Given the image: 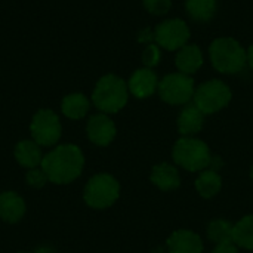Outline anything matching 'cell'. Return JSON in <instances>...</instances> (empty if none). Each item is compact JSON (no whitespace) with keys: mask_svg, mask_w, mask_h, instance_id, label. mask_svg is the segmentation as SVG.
Listing matches in <instances>:
<instances>
[{"mask_svg":"<svg viewBox=\"0 0 253 253\" xmlns=\"http://www.w3.org/2000/svg\"><path fill=\"white\" fill-rule=\"evenodd\" d=\"M18 253H34V252H18Z\"/></svg>","mask_w":253,"mask_h":253,"instance_id":"4dcf8cb0","label":"cell"},{"mask_svg":"<svg viewBox=\"0 0 253 253\" xmlns=\"http://www.w3.org/2000/svg\"><path fill=\"white\" fill-rule=\"evenodd\" d=\"M233 243L237 248L253 251V215H246L233 225Z\"/></svg>","mask_w":253,"mask_h":253,"instance_id":"44dd1931","label":"cell"},{"mask_svg":"<svg viewBox=\"0 0 253 253\" xmlns=\"http://www.w3.org/2000/svg\"><path fill=\"white\" fill-rule=\"evenodd\" d=\"M162 61V47L157 43H148L142 52V64L147 68H154Z\"/></svg>","mask_w":253,"mask_h":253,"instance_id":"603a6c76","label":"cell"},{"mask_svg":"<svg viewBox=\"0 0 253 253\" xmlns=\"http://www.w3.org/2000/svg\"><path fill=\"white\" fill-rule=\"evenodd\" d=\"M86 135L93 145L108 147L117 135V127L108 114L96 113L86 123Z\"/></svg>","mask_w":253,"mask_h":253,"instance_id":"30bf717a","label":"cell"},{"mask_svg":"<svg viewBox=\"0 0 253 253\" xmlns=\"http://www.w3.org/2000/svg\"><path fill=\"white\" fill-rule=\"evenodd\" d=\"M127 82L117 74H105L98 79L92 92L93 107L104 114H116L122 111L129 101Z\"/></svg>","mask_w":253,"mask_h":253,"instance_id":"7a4b0ae2","label":"cell"},{"mask_svg":"<svg viewBox=\"0 0 253 253\" xmlns=\"http://www.w3.org/2000/svg\"><path fill=\"white\" fill-rule=\"evenodd\" d=\"M185 10L196 22H209L218 12V0H185Z\"/></svg>","mask_w":253,"mask_h":253,"instance_id":"ffe728a7","label":"cell"},{"mask_svg":"<svg viewBox=\"0 0 253 253\" xmlns=\"http://www.w3.org/2000/svg\"><path fill=\"white\" fill-rule=\"evenodd\" d=\"M178 132L182 136H194L202 132L205 125V114L193 104H187L178 114Z\"/></svg>","mask_w":253,"mask_h":253,"instance_id":"2e32d148","label":"cell"},{"mask_svg":"<svg viewBox=\"0 0 253 253\" xmlns=\"http://www.w3.org/2000/svg\"><path fill=\"white\" fill-rule=\"evenodd\" d=\"M142 6L151 15L163 16L169 13L172 7V0H142Z\"/></svg>","mask_w":253,"mask_h":253,"instance_id":"cb8c5ba5","label":"cell"},{"mask_svg":"<svg viewBox=\"0 0 253 253\" xmlns=\"http://www.w3.org/2000/svg\"><path fill=\"white\" fill-rule=\"evenodd\" d=\"M27 212L25 200L12 190L0 193V221L6 224H18Z\"/></svg>","mask_w":253,"mask_h":253,"instance_id":"7c38bea8","label":"cell"},{"mask_svg":"<svg viewBox=\"0 0 253 253\" xmlns=\"http://www.w3.org/2000/svg\"><path fill=\"white\" fill-rule=\"evenodd\" d=\"M92 101L82 92H73L62 98L61 113L70 120H82L87 116Z\"/></svg>","mask_w":253,"mask_h":253,"instance_id":"ac0fdd59","label":"cell"},{"mask_svg":"<svg viewBox=\"0 0 253 253\" xmlns=\"http://www.w3.org/2000/svg\"><path fill=\"white\" fill-rule=\"evenodd\" d=\"M150 181L162 191H173L181 185V175L176 166L163 162L153 168Z\"/></svg>","mask_w":253,"mask_h":253,"instance_id":"e0dca14e","label":"cell"},{"mask_svg":"<svg viewBox=\"0 0 253 253\" xmlns=\"http://www.w3.org/2000/svg\"><path fill=\"white\" fill-rule=\"evenodd\" d=\"M159 77L153 68L141 67L132 73L127 80L129 93L138 99H145L153 96L159 89Z\"/></svg>","mask_w":253,"mask_h":253,"instance_id":"8fae6325","label":"cell"},{"mask_svg":"<svg viewBox=\"0 0 253 253\" xmlns=\"http://www.w3.org/2000/svg\"><path fill=\"white\" fill-rule=\"evenodd\" d=\"M42 169L50 184L68 185L82 175L84 169V154L76 144H58L44 154Z\"/></svg>","mask_w":253,"mask_h":253,"instance_id":"6da1fadb","label":"cell"},{"mask_svg":"<svg viewBox=\"0 0 253 253\" xmlns=\"http://www.w3.org/2000/svg\"><path fill=\"white\" fill-rule=\"evenodd\" d=\"M191 30L181 18H169L159 22L154 28V42L165 50L178 52L188 44Z\"/></svg>","mask_w":253,"mask_h":253,"instance_id":"9c48e42d","label":"cell"},{"mask_svg":"<svg viewBox=\"0 0 253 253\" xmlns=\"http://www.w3.org/2000/svg\"><path fill=\"white\" fill-rule=\"evenodd\" d=\"M194 185H196L197 193L203 199H212L216 194H219V191L222 188V178L216 170L208 168L199 173Z\"/></svg>","mask_w":253,"mask_h":253,"instance_id":"d6986e66","label":"cell"},{"mask_svg":"<svg viewBox=\"0 0 253 253\" xmlns=\"http://www.w3.org/2000/svg\"><path fill=\"white\" fill-rule=\"evenodd\" d=\"M31 139L42 148H53L62 136V125L59 116L50 108H40L30 122Z\"/></svg>","mask_w":253,"mask_h":253,"instance_id":"52a82bcc","label":"cell"},{"mask_svg":"<svg viewBox=\"0 0 253 253\" xmlns=\"http://www.w3.org/2000/svg\"><path fill=\"white\" fill-rule=\"evenodd\" d=\"M151 42V40H154V31H151V30H144L142 33H141V36H139V42Z\"/></svg>","mask_w":253,"mask_h":253,"instance_id":"4316f807","label":"cell"},{"mask_svg":"<svg viewBox=\"0 0 253 253\" xmlns=\"http://www.w3.org/2000/svg\"><path fill=\"white\" fill-rule=\"evenodd\" d=\"M205 64V56L199 44L188 43L176 52L175 65L179 73L193 76L196 74Z\"/></svg>","mask_w":253,"mask_h":253,"instance_id":"5bb4252c","label":"cell"},{"mask_svg":"<svg viewBox=\"0 0 253 253\" xmlns=\"http://www.w3.org/2000/svg\"><path fill=\"white\" fill-rule=\"evenodd\" d=\"M120 197V184L110 173L93 175L83 190L84 203L96 211L111 208Z\"/></svg>","mask_w":253,"mask_h":253,"instance_id":"5b68a950","label":"cell"},{"mask_svg":"<svg viewBox=\"0 0 253 253\" xmlns=\"http://www.w3.org/2000/svg\"><path fill=\"white\" fill-rule=\"evenodd\" d=\"M251 178H252V181H253V166L251 168Z\"/></svg>","mask_w":253,"mask_h":253,"instance_id":"f546056e","label":"cell"},{"mask_svg":"<svg viewBox=\"0 0 253 253\" xmlns=\"http://www.w3.org/2000/svg\"><path fill=\"white\" fill-rule=\"evenodd\" d=\"M211 253H239V248L233 242H228V243L216 245L215 249Z\"/></svg>","mask_w":253,"mask_h":253,"instance_id":"484cf974","label":"cell"},{"mask_svg":"<svg viewBox=\"0 0 253 253\" xmlns=\"http://www.w3.org/2000/svg\"><path fill=\"white\" fill-rule=\"evenodd\" d=\"M172 157L176 166L197 173L211 168L213 159L209 145L196 136H181L173 145Z\"/></svg>","mask_w":253,"mask_h":253,"instance_id":"277c9868","label":"cell"},{"mask_svg":"<svg viewBox=\"0 0 253 253\" xmlns=\"http://www.w3.org/2000/svg\"><path fill=\"white\" fill-rule=\"evenodd\" d=\"M233 99L230 86L219 79H211L196 87L193 104L205 114L211 116L224 110Z\"/></svg>","mask_w":253,"mask_h":253,"instance_id":"8992f818","label":"cell"},{"mask_svg":"<svg viewBox=\"0 0 253 253\" xmlns=\"http://www.w3.org/2000/svg\"><path fill=\"white\" fill-rule=\"evenodd\" d=\"M212 67L221 74H237L246 64V49L233 37H218L209 46Z\"/></svg>","mask_w":253,"mask_h":253,"instance_id":"3957f363","label":"cell"},{"mask_svg":"<svg viewBox=\"0 0 253 253\" xmlns=\"http://www.w3.org/2000/svg\"><path fill=\"white\" fill-rule=\"evenodd\" d=\"M34 253H55V251L50 246H40L34 251Z\"/></svg>","mask_w":253,"mask_h":253,"instance_id":"f1b7e54d","label":"cell"},{"mask_svg":"<svg viewBox=\"0 0 253 253\" xmlns=\"http://www.w3.org/2000/svg\"><path fill=\"white\" fill-rule=\"evenodd\" d=\"M13 157L21 168L28 170V169L40 168L44 154L37 142H34L33 139H22L15 145Z\"/></svg>","mask_w":253,"mask_h":253,"instance_id":"9a60e30c","label":"cell"},{"mask_svg":"<svg viewBox=\"0 0 253 253\" xmlns=\"http://www.w3.org/2000/svg\"><path fill=\"white\" fill-rule=\"evenodd\" d=\"M25 182H27L28 187L39 190V188H43L49 182V179H47L44 170L40 166V168H34V169H28L27 170V173H25Z\"/></svg>","mask_w":253,"mask_h":253,"instance_id":"d4e9b609","label":"cell"},{"mask_svg":"<svg viewBox=\"0 0 253 253\" xmlns=\"http://www.w3.org/2000/svg\"><path fill=\"white\" fill-rule=\"evenodd\" d=\"M157 92L160 99L169 105H187L194 98V79L179 71L166 74L160 79Z\"/></svg>","mask_w":253,"mask_h":253,"instance_id":"ba28073f","label":"cell"},{"mask_svg":"<svg viewBox=\"0 0 253 253\" xmlns=\"http://www.w3.org/2000/svg\"><path fill=\"white\" fill-rule=\"evenodd\" d=\"M169 253H203L202 237L191 230H176L166 242Z\"/></svg>","mask_w":253,"mask_h":253,"instance_id":"4fadbf2b","label":"cell"},{"mask_svg":"<svg viewBox=\"0 0 253 253\" xmlns=\"http://www.w3.org/2000/svg\"><path fill=\"white\" fill-rule=\"evenodd\" d=\"M233 225L234 224H231L227 219H213V221H211L208 228H206L208 239L215 245L233 242Z\"/></svg>","mask_w":253,"mask_h":253,"instance_id":"7402d4cb","label":"cell"},{"mask_svg":"<svg viewBox=\"0 0 253 253\" xmlns=\"http://www.w3.org/2000/svg\"><path fill=\"white\" fill-rule=\"evenodd\" d=\"M246 58H248V65L253 70V43L246 49Z\"/></svg>","mask_w":253,"mask_h":253,"instance_id":"83f0119b","label":"cell"}]
</instances>
